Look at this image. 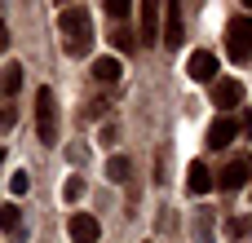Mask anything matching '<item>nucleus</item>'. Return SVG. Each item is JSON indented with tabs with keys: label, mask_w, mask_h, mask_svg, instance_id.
<instances>
[{
	"label": "nucleus",
	"mask_w": 252,
	"mask_h": 243,
	"mask_svg": "<svg viewBox=\"0 0 252 243\" xmlns=\"http://www.w3.org/2000/svg\"><path fill=\"white\" fill-rule=\"evenodd\" d=\"M58 31H62V44H66V53L71 58H84L89 49H93V13L84 9V4H66L62 13H58Z\"/></svg>",
	"instance_id": "f257e3e1"
},
{
	"label": "nucleus",
	"mask_w": 252,
	"mask_h": 243,
	"mask_svg": "<svg viewBox=\"0 0 252 243\" xmlns=\"http://www.w3.org/2000/svg\"><path fill=\"white\" fill-rule=\"evenodd\" d=\"M35 133L49 146L58 142V97H53L49 84H40V93H35Z\"/></svg>",
	"instance_id": "f03ea898"
},
{
	"label": "nucleus",
	"mask_w": 252,
	"mask_h": 243,
	"mask_svg": "<svg viewBox=\"0 0 252 243\" xmlns=\"http://www.w3.org/2000/svg\"><path fill=\"white\" fill-rule=\"evenodd\" d=\"M226 49H230V58L235 62H248L252 58V18H230V27H226Z\"/></svg>",
	"instance_id": "7ed1b4c3"
},
{
	"label": "nucleus",
	"mask_w": 252,
	"mask_h": 243,
	"mask_svg": "<svg viewBox=\"0 0 252 243\" xmlns=\"http://www.w3.org/2000/svg\"><path fill=\"white\" fill-rule=\"evenodd\" d=\"M248 177H252V155H244V159H230V164L213 177V186H217V190H244Z\"/></svg>",
	"instance_id": "20e7f679"
},
{
	"label": "nucleus",
	"mask_w": 252,
	"mask_h": 243,
	"mask_svg": "<svg viewBox=\"0 0 252 243\" xmlns=\"http://www.w3.org/2000/svg\"><path fill=\"white\" fill-rule=\"evenodd\" d=\"M239 102H244V84H239V80H230V75H217V80H213V106L235 111Z\"/></svg>",
	"instance_id": "39448f33"
},
{
	"label": "nucleus",
	"mask_w": 252,
	"mask_h": 243,
	"mask_svg": "<svg viewBox=\"0 0 252 243\" xmlns=\"http://www.w3.org/2000/svg\"><path fill=\"white\" fill-rule=\"evenodd\" d=\"M186 75L199 80V84H213V80H217V53H208V49L190 53V58H186Z\"/></svg>",
	"instance_id": "423d86ee"
},
{
	"label": "nucleus",
	"mask_w": 252,
	"mask_h": 243,
	"mask_svg": "<svg viewBox=\"0 0 252 243\" xmlns=\"http://www.w3.org/2000/svg\"><path fill=\"white\" fill-rule=\"evenodd\" d=\"M182 40H186L182 4H177V0H168V4H164V44H168V49H182Z\"/></svg>",
	"instance_id": "0eeeda50"
},
{
	"label": "nucleus",
	"mask_w": 252,
	"mask_h": 243,
	"mask_svg": "<svg viewBox=\"0 0 252 243\" xmlns=\"http://www.w3.org/2000/svg\"><path fill=\"white\" fill-rule=\"evenodd\" d=\"M235 137H239V120H230V115H217V120L208 124V146H213V151H226Z\"/></svg>",
	"instance_id": "6e6552de"
},
{
	"label": "nucleus",
	"mask_w": 252,
	"mask_h": 243,
	"mask_svg": "<svg viewBox=\"0 0 252 243\" xmlns=\"http://www.w3.org/2000/svg\"><path fill=\"white\" fill-rule=\"evenodd\" d=\"M66 235H71V243H97V239H102V226H97V217L75 213L71 226H66Z\"/></svg>",
	"instance_id": "1a4fd4ad"
},
{
	"label": "nucleus",
	"mask_w": 252,
	"mask_h": 243,
	"mask_svg": "<svg viewBox=\"0 0 252 243\" xmlns=\"http://www.w3.org/2000/svg\"><path fill=\"white\" fill-rule=\"evenodd\" d=\"M159 40V4L146 0L142 4V22H137V44H155Z\"/></svg>",
	"instance_id": "9d476101"
},
{
	"label": "nucleus",
	"mask_w": 252,
	"mask_h": 243,
	"mask_svg": "<svg viewBox=\"0 0 252 243\" xmlns=\"http://www.w3.org/2000/svg\"><path fill=\"white\" fill-rule=\"evenodd\" d=\"M186 190H190V195H208V190H213V173H208L199 159L186 168Z\"/></svg>",
	"instance_id": "9b49d317"
},
{
	"label": "nucleus",
	"mask_w": 252,
	"mask_h": 243,
	"mask_svg": "<svg viewBox=\"0 0 252 243\" xmlns=\"http://www.w3.org/2000/svg\"><path fill=\"white\" fill-rule=\"evenodd\" d=\"M18 89H22V62H9L0 71V97H13Z\"/></svg>",
	"instance_id": "f8f14e48"
},
{
	"label": "nucleus",
	"mask_w": 252,
	"mask_h": 243,
	"mask_svg": "<svg viewBox=\"0 0 252 243\" xmlns=\"http://www.w3.org/2000/svg\"><path fill=\"white\" fill-rule=\"evenodd\" d=\"M93 75H97L102 84H115V80H120V62H115V58H97V62H93Z\"/></svg>",
	"instance_id": "ddd939ff"
},
{
	"label": "nucleus",
	"mask_w": 252,
	"mask_h": 243,
	"mask_svg": "<svg viewBox=\"0 0 252 243\" xmlns=\"http://www.w3.org/2000/svg\"><path fill=\"white\" fill-rule=\"evenodd\" d=\"M111 44H115V49H124V53H133V49H137V31H128V22H124V27H115V31H111Z\"/></svg>",
	"instance_id": "4468645a"
},
{
	"label": "nucleus",
	"mask_w": 252,
	"mask_h": 243,
	"mask_svg": "<svg viewBox=\"0 0 252 243\" xmlns=\"http://www.w3.org/2000/svg\"><path fill=\"white\" fill-rule=\"evenodd\" d=\"M128 173H133V164H128L124 155H111V159H106V177H111V182H128Z\"/></svg>",
	"instance_id": "2eb2a0df"
},
{
	"label": "nucleus",
	"mask_w": 252,
	"mask_h": 243,
	"mask_svg": "<svg viewBox=\"0 0 252 243\" xmlns=\"http://www.w3.org/2000/svg\"><path fill=\"white\" fill-rule=\"evenodd\" d=\"M0 230H9V235H18V230H22V213H18V204L0 208Z\"/></svg>",
	"instance_id": "dca6fc26"
},
{
	"label": "nucleus",
	"mask_w": 252,
	"mask_h": 243,
	"mask_svg": "<svg viewBox=\"0 0 252 243\" xmlns=\"http://www.w3.org/2000/svg\"><path fill=\"white\" fill-rule=\"evenodd\" d=\"M106 13H111L115 22H128V13H133V4H128V0H106Z\"/></svg>",
	"instance_id": "f3484780"
},
{
	"label": "nucleus",
	"mask_w": 252,
	"mask_h": 243,
	"mask_svg": "<svg viewBox=\"0 0 252 243\" xmlns=\"http://www.w3.org/2000/svg\"><path fill=\"white\" fill-rule=\"evenodd\" d=\"M9 190H13V199H18V195H27V190H31V177H27L22 168H18V173L9 177Z\"/></svg>",
	"instance_id": "a211bd4d"
},
{
	"label": "nucleus",
	"mask_w": 252,
	"mask_h": 243,
	"mask_svg": "<svg viewBox=\"0 0 252 243\" xmlns=\"http://www.w3.org/2000/svg\"><path fill=\"white\" fill-rule=\"evenodd\" d=\"M80 195H84V182H80V177H66V186H62V199H66V204H75Z\"/></svg>",
	"instance_id": "6ab92c4d"
},
{
	"label": "nucleus",
	"mask_w": 252,
	"mask_h": 243,
	"mask_svg": "<svg viewBox=\"0 0 252 243\" xmlns=\"http://www.w3.org/2000/svg\"><path fill=\"white\" fill-rule=\"evenodd\" d=\"M102 115H106V102H89V106L80 111V120H84V124H89V120H102Z\"/></svg>",
	"instance_id": "aec40b11"
},
{
	"label": "nucleus",
	"mask_w": 252,
	"mask_h": 243,
	"mask_svg": "<svg viewBox=\"0 0 252 243\" xmlns=\"http://www.w3.org/2000/svg\"><path fill=\"white\" fill-rule=\"evenodd\" d=\"M208 235H213V217H208V213H199V230H195V243H208Z\"/></svg>",
	"instance_id": "412c9836"
},
{
	"label": "nucleus",
	"mask_w": 252,
	"mask_h": 243,
	"mask_svg": "<svg viewBox=\"0 0 252 243\" xmlns=\"http://www.w3.org/2000/svg\"><path fill=\"white\" fill-rule=\"evenodd\" d=\"M4 124H13V106H0V128Z\"/></svg>",
	"instance_id": "4be33fe9"
},
{
	"label": "nucleus",
	"mask_w": 252,
	"mask_h": 243,
	"mask_svg": "<svg viewBox=\"0 0 252 243\" xmlns=\"http://www.w3.org/2000/svg\"><path fill=\"white\" fill-rule=\"evenodd\" d=\"M4 44H9V31H4V22H0V49H4Z\"/></svg>",
	"instance_id": "5701e85b"
},
{
	"label": "nucleus",
	"mask_w": 252,
	"mask_h": 243,
	"mask_svg": "<svg viewBox=\"0 0 252 243\" xmlns=\"http://www.w3.org/2000/svg\"><path fill=\"white\" fill-rule=\"evenodd\" d=\"M0 164H4V146H0Z\"/></svg>",
	"instance_id": "b1692460"
},
{
	"label": "nucleus",
	"mask_w": 252,
	"mask_h": 243,
	"mask_svg": "<svg viewBox=\"0 0 252 243\" xmlns=\"http://www.w3.org/2000/svg\"><path fill=\"white\" fill-rule=\"evenodd\" d=\"M248 195H252V190H248Z\"/></svg>",
	"instance_id": "393cba45"
}]
</instances>
